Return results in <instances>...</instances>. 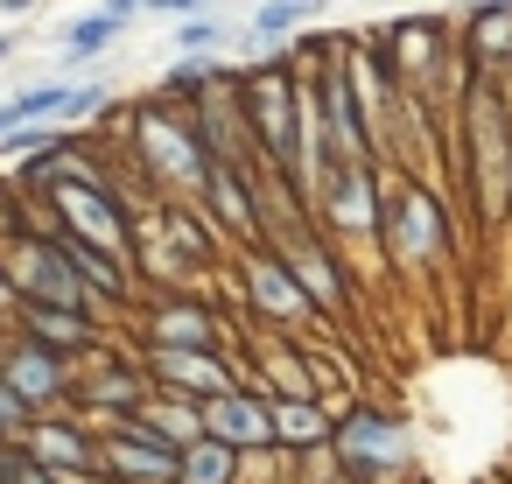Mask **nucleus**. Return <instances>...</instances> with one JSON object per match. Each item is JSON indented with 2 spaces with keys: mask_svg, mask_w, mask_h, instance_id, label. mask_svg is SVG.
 Returning <instances> with one entry per match:
<instances>
[{
  "mask_svg": "<svg viewBox=\"0 0 512 484\" xmlns=\"http://www.w3.org/2000/svg\"><path fill=\"white\" fill-rule=\"evenodd\" d=\"M316 218L330 225V232H351V239H365V232H379V176H372V162H337L323 183H316Z\"/></svg>",
  "mask_w": 512,
  "mask_h": 484,
  "instance_id": "obj_7",
  "label": "nucleus"
},
{
  "mask_svg": "<svg viewBox=\"0 0 512 484\" xmlns=\"http://www.w3.org/2000/svg\"><path fill=\"white\" fill-rule=\"evenodd\" d=\"M29 428H36V414H29V407H22L8 386H0V449H8L15 435H29Z\"/></svg>",
  "mask_w": 512,
  "mask_h": 484,
  "instance_id": "obj_22",
  "label": "nucleus"
},
{
  "mask_svg": "<svg viewBox=\"0 0 512 484\" xmlns=\"http://www.w3.org/2000/svg\"><path fill=\"white\" fill-rule=\"evenodd\" d=\"M267 407H274V442H281V449H295V456L323 449V442H330V428H337L316 400H267Z\"/></svg>",
  "mask_w": 512,
  "mask_h": 484,
  "instance_id": "obj_17",
  "label": "nucleus"
},
{
  "mask_svg": "<svg viewBox=\"0 0 512 484\" xmlns=\"http://www.w3.org/2000/svg\"><path fill=\"white\" fill-rule=\"evenodd\" d=\"M330 456H337V477L379 484V477H393V470L407 463V435L393 428V414L358 407V414H344V421L330 428Z\"/></svg>",
  "mask_w": 512,
  "mask_h": 484,
  "instance_id": "obj_4",
  "label": "nucleus"
},
{
  "mask_svg": "<svg viewBox=\"0 0 512 484\" xmlns=\"http://www.w3.org/2000/svg\"><path fill=\"white\" fill-rule=\"evenodd\" d=\"M239 113L253 120V148L267 155L274 176L302 169V85L288 71H253L239 78Z\"/></svg>",
  "mask_w": 512,
  "mask_h": 484,
  "instance_id": "obj_2",
  "label": "nucleus"
},
{
  "mask_svg": "<svg viewBox=\"0 0 512 484\" xmlns=\"http://www.w3.org/2000/svg\"><path fill=\"white\" fill-rule=\"evenodd\" d=\"M127 29H134V8H99V15H78V22L64 29V64H85V57L113 50Z\"/></svg>",
  "mask_w": 512,
  "mask_h": 484,
  "instance_id": "obj_18",
  "label": "nucleus"
},
{
  "mask_svg": "<svg viewBox=\"0 0 512 484\" xmlns=\"http://www.w3.org/2000/svg\"><path fill=\"white\" fill-rule=\"evenodd\" d=\"M239 274H246V295H253V309H260L267 323L295 330V323H309V316H316V309H309V295L295 288V274L281 267V253H274V246H253V253L239 260Z\"/></svg>",
  "mask_w": 512,
  "mask_h": 484,
  "instance_id": "obj_8",
  "label": "nucleus"
},
{
  "mask_svg": "<svg viewBox=\"0 0 512 484\" xmlns=\"http://www.w3.org/2000/svg\"><path fill=\"white\" fill-rule=\"evenodd\" d=\"M22 456H29V463H43V470H57V477H85V470L99 463V449L85 442V428H78V421H36Z\"/></svg>",
  "mask_w": 512,
  "mask_h": 484,
  "instance_id": "obj_13",
  "label": "nucleus"
},
{
  "mask_svg": "<svg viewBox=\"0 0 512 484\" xmlns=\"http://www.w3.org/2000/svg\"><path fill=\"white\" fill-rule=\"evenodd\" d=\"M470 148H477V211L505 218L512 211V113H505V99L491 92L484 71H477V92H470Z\"/></svg>",
  "mask_w": 512,
  "mask_h": 484,
  "instance_id": "obj_3",
  "label": "nucleus"
},
{
  "mask_svg": "<svg viewBox=\"0 0 512 484\" xmlns=\"http://www.w3.org/2000/svg\"><path fill=\"white\" fill-rule=\"evenodd\" d=\"M204 435H211V442H225L232 456H260V449H274V407H267L260 393L232 386L225 400H211V407H204Z\"/></svg>",
  "mask_w": 512,
  "mask_h": 484,
  "instance_id": "obj_9",
  "label": "nucleus"
},
{
  "mask_svg": "<svg viewBox=\"0 0 512 484\" xmlns=\"http://www.w3.org/2000/svg\"><path fill=\"white\" fill-rule=\"evenodd\" d=\"M99 470L113 484H176V456L169 449H148V442H127V435H113L99 449Z\"/></svg>",
  "mask_w": 512,
  "mask_h": 484,
  "instance_id": "obj_15",
  "label": "nucleus"
},
{
  "mask_svg": "<svg viewBox=\"0 0 512 484\" xmlns=\"http://www.w3.org/2000/svg\"><path fill=\"white\" fill-rule=\"evenodd\" d=\"M379 239H386V260L421 267L449 239V211L428 190H379Z\"/></svg>",
  "mask_w": 512,
  "mask_h": 484,
  "instance_id": "obj_6",
  "label": "nucleus"
},
{
  "mask_svg": "<svg viewBox=\"0 0 512 484\" xmlns=\"http://www.w3.org/2000/svg\"><path fill=\"white\" fill-rule=\"evenodd\" d=\"M176 484H239V456L204 435V442H190V449L176 456Z\"/></svg>",
  "mask_w": 512,
  "mask_h": 484,
  "instance_id": "obj_19",
  "label": "nucleus"
},
{
  "mask_svg": "<svg viewBox=\"0 0 512 484\" xmlns=\"http://www.w3.org/2000/svg\"><path fill=\"white\" fill-rule=\"evenodd\" d=\"M148 337H155V351H211V344H218V316H211L204 302H183V295H169V302L155 309Z\"/></svg>",
  "mask_w": 512,
  "mask_h": 484,
  "instance_id": "obj_14",
  "label": "nucleus"
},
{
  "mask_svg": "<svg viewBox=\"0 0 512 484\" xmlns=\"http://www.w3.org/2000/svg\"><path fill=\"white\" fill-rule=\"evenodd\" d=\"M36 176H50V211H57V232L106 253V260H134V225L120 218L113 190L85 169H57V162H36Z\"/></svg>",
  "mask_w": 512,
  "mask_h": 484,
  "instance_id": "obj_1",
  "label": "nucleus"
},
{
  "mask_svg": "<svg viewBox=\"0 0 512 484\" xmlns=\"http://www.w3.org/2000/svg\"><path fill=\"white\" fill-rule=\"evenodd\" d=\"M134 141H141V162H148L155 183H169V190H204L211 155H204V141H197L190 120H176V113H141Z\"/></svg>",
  "mask_w": 512,
  "mask_h": 484,
  "instance_id": "obj_5",
  "label": "nucleus"
},
{
  "mask_svg": "<svg viewBox=\"0 0 512 484\" xmlns=\"http://www.w3.org/2000/svg\"><path fill=\"white\" fill-rule=\"evenodd\" d=\"M204 204H211V225H225L232 239H260V232H267V218L253 211V183H246V169H232V162H211Z\"/></svg>",
  "mask_w": 512,
  "mask_h": 484,
  "instance_id": "obj_12",
  "label": "nucleus"
},
{
  "mask_svg": "<svg viewBox=\"0 0 512 484\" xmlns=\"http://www.w3.org/2000/svg\"><path fill=\"white\" fill-rule=\"evenodd\" d=\"M148 372H155L169 393H190L197 407H211V400H225V393L239 386L218 351H148Z\"/></svg>",
  "mask_w": 512,
  "mask_h": 484,
  "instance_id": "obj_11",
  "label": "nucleus"
},
{
  "mask_svg": "<svg viewBox=\"0 0 512 484\" xmlns=\"http://www.w3.org/2000/svg\"><path fill=\"white\" fill-rule=\"evenodd\" d=\"M0 386H8V393L36 414V407H50V400L71 386V365L50 358V351L29 344V337H8V344H0Z\"/></svg>",
  "mask_w": 512,
  "mask_h": 484,
  "instance_id": "obj_10",
  "label": "nucleus"
},
{
  "mask_svg": "<svg viewBox=\"0 0 512 484\" xmlns=\"http://www.w3.org/2000/svg\"><path fill=\"white\" fill-rule=\"evenodd\" d=\"M302 15L309 8H295V0H267V8H253V29H260V43H288L302 29Z\"/></svg>",
  "mask_w": 512,
  "mask_h": 484,
  "instance_id": "obj_21",
  "label": "nucleus"
},
{
  "mask_svg": "<svg viewBox=\"0 0 512 484\" xmlns=\"http://www.w3.org/2000/svg\"><path fill=\"white\" fill-rule=\"evenodd\" d=\"M8 57H15V43H8V36H0V64H8Z\"/></svg>",
  "mask_w": 512,
  "mask_h": 484,
  "instance_id": "obj_24",
  "label": "nucleus"
},
{
  "mask_svg": "<svg viewBox=\"0 0 512 484\" xmlns=\"http://www.w3.org/2000/svg\"><path fill=\"white\" fill-rule=\"evenodd\" d=\"M22 337H29V344H43L50 358H64V365H71L78 351H92V337H99V330H92L85 316H57V309H22Z\"/></svg>",
  "mask_w": 512,
  "mask_h": 484,
  "instance_id": "obj_16",
  "label": "nucleus"
},
{
  "mask_svg": "<svg viewBox=\"0 0 512 484\" xmlns=\"http://www.w3.org/2000/svg\"><path fill=\"white\" fill-rule=\"evenodd\" d=\"M169 43L183 50V64H204L211 50H225V22H218V15H190V22H176Z\"/></svg>",
  "mask_w": 512,
  "mask_h": 484,
  "instance_id": "obj_20",
  "label": "nucleus"
},
{
  "mask_svg": "<svg viewBox=\"0 0 512 484\" xmlns=\"http://www.w3.org/2000/svg\"><path fill=\"white\" fill-rule=\"evenodd\" d=\"M8 309H22V302H15V288H8V274H0V316H8Z\"/></svg>",
  "mask_w": 512,
  "mask_h": 484,
  "instance_id": "obj_23",
  "label": "nucleus"
}]
</instances>
